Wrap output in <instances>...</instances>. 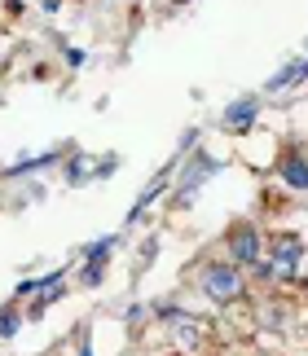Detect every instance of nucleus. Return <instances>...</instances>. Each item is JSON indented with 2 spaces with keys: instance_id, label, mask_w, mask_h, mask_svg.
<instances>
[{
  "instance_id": "9b49d317",
  "label": "nucleus",
  "mask_w": 308,
  "mask_h": 356,
  "mask_svg": "<svg viewBox=\"0 0 308 356\" xmlns=\"http://www.w3.org/2000/svg\"><path fill=\"white\" fill-rule=\"evenodd\" d=\"M79 356H93V334H88V330L79 334Z\"/></svg>"
},
{
  "instance_id": "20e7f679",
  "label": "nucleus",
  "mask_w": 308,
  "mask_h": 356,
  "mask_svg": "<svg viewBox=\"0 0 308 356\" xmlns=\"http://www.w3.org/2000/svg\"><path fill=\"white\" fill-rule=\"evenodd\" d=\"M225 251H229V259H233L238 268L264 264V238H260V229L251 225V220H233L229 234H225Z\"/></svg>"
},
{
  "instance_id": "6e6552de",
  "label": "nucleus",
  "mask_w": 308,
  "mask_h": 356,
  "mask_svg": "<svg viewBox=\"0 0 308 356\" xmlns=\"http://www.w3.org/2000/svg\"><path fill=\"white\" fill-rule=\"evenodd\" d=\"M119 246V234H106V238H97V242H88L84 246V268H106L110 264V251Z\"/></svg>"
},
{
  "instance_id": "423d86ee",
  "label": "nucleus",
  "mask_w": 308,
  "mask_h": 356,
  "mask_svg": "<svg viewBox=\"0 0 308 356\" xmlns=\"http://www.w3.org/2000/svg\"><path fill=\"white\" fill-rule=\"evenodd\" d=\"M256 119H260V97L247 92V97L229 102V111L220 115V128L225 132H247V128H256Z\"/></svg>"
},
{
  "instance_id": "9d476101",
  "label": "nucleus",
  "mask_w": 308,
  "mask_h": 356,
  "mask_svg": "<svg viewBox=\"0 0 308 356\" xmlns=\"http://www.w3.org/2000/svg\"><path fill=\"white\" fill-rule=\"evenodd\" d=\"M106 268H79V286H102Z\"/></svg>"
},
{
  "instance_id": "0eeeda50",
  "label": "nucleus",
  "mask_w": 308,
  "mask_h": 356,
  "mask_svg": "<svg viewBox=\"0 0 308 356\" xmlns=\"http://www.w3.org/2000/svg\"><path fill=\"white\" fill-rule=\"evenodd\" d=\"M300 79H308V58H291L286 66L273 71V79L264 84V92H286V88H295Z\"/></svg>"
},
{
  "instance_id": "7ed1b4c3",
  "label": "nucleus",
  "mask_w": 308,
  "mask_h": 356,
  "mask_svg": "<svg viewBox=\"0 0 308 356\" xmlns=\"http://www.w3.org/2000/svg\"><path fill=\"white\" fill-rule=\"evenodd\" d=\"M300 259H304V238L300 234H277L269 242V251H264V264H256L260 273H273V277H295V268H300Z\"/></svg>"
},
{
  "instance_id": "f03ea898",
  "label": "nucleus",
  "mask_w": 308,
  "mask_h": 356,
  "mask_svg": "<svg viewBox=\"0 0 308 356\" xmlns=\"http://www.w3.org/2000/svg\"><path fill=\"white\" fill-rule=\"evenodd\" d=\"M216 172H220V159H212L207 149H194L190 163L176 176V185H172V207H190L194 194L203 189V181H207V176H216Z\"/></svg>"
},
{
  "instance_id": "f257e3e1",
  "label": "nucleus",
  "mask_w": 308,
  "mask_h": 356,
  "mask_svg": "<svg viewBox=\"0 0 308 356\" xmlns=\"http://www.w3.org/2000/svg\"><path fill=\"white\" fill-rule=\"evenodd\" d=\"M199 291L212 299L216 308H229V304H238V299L247 295V277H242V268H238L233 259H207L199 268Z\"/></svg>"
},
{
  "instance_id": "1a4fd4ad",
  "label": "nucleus",
  "mask_w": 308,
  "mask_h": 356,
  "mask_svg": "<svg viewBox=\"0 0 308 356\" xmlns=\"http://www.w3.org/2000/svg\"><path fill=\"white\" fill-rule=\"evenodd\" d=\"M18 330H22V312H18V299H13V304L0 308V339H13Z\"/></svg>"
},
{
  "instance_id": "39448f33",
  "label": "nucleus",
  "mask_w": 308,
  "mask_h": 356,
  "mask_svg": "<svg viewBox=\"0 0 308 356\" xmlns=\"http://www.w3.org/2000/svg\"><path fill=\"white\" fill-rule=\"evenodd\" d=\"M277 176H282L286 189H295V194H308V154L300 145L282 149V159H277Z\"/></svg>"
}]
</instances>
